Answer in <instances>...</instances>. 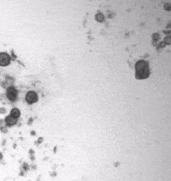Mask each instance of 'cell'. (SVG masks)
Listing matches in <instances>:
<instances>
[{"label":"cell","instance_id":"obj_1","mask_svg":"<svg viewBox=\"0 0 171 181\" xmlns=\"http://www.w3.org/2000/svg\"><path fill=\"white\" fill-rule=\"evenodd\" d=\"M136 78L137 79H146L149 76L150 69L148 62L141 60L136 64Z\"/></svg>","mask_w":171,"mask_h":181},{"label":"cell","instance_id":"obj_2","mask_svg":"<svg viewBox=\"0 0 171 181\" xmlns=\"http://www.w3.org/2000/svg\"><path fill=\"white\" fill-rule=\"evenodd\" d=\"M18 91L17 90L12 86H8L6 89V97L10 101H15L17 98Z\"/></svg>","mask_w":171,"mask_h":181},{"label":"cell","instance_id":"obj_3","mask_svg":"<svg viewBox=\"0 0 171 181\" xmlns=\"http://www.w3.org/2000/svg\"><path fill=\"white\" fill-rule=\"evenodd\" d=\"M11 60V57L9 54L6 52L0 53V66L6 67L10 64Z\"/></svg>","mask_w":171,"mask_h":181},{"label":"cell","instance_id":"obj_4","mask_svg":"<svg viewBox=\"0 0 171 181\" xmlns=\"http://www.w3.org/2000/svg\"><path fill=\"white\" fill-rule=\"evenodd\" d=\"M25 100L28 104H34L38 101V95L35 91H30L27 93L25 96Z\"/></svg>","mask_w":171,"mask_h":181},{"label":"cell","instance_id":"obj_5","mask_svg":"<svg viewBox=\"0 0 171 181\" xmlns=\"http://www.w3.org/2000/svg\"><path fill=\"white\" fill-rule=\"evenodd\" d=\"M5 123H6V126H14L17 123V120L11 117L10 115H8L5 118Z\"/></svg>","mask_w":171,"mask_h":181},{"label":"cell","instance_id":"obj_6","mask_svg":"<svg viewBox=\"0 0 171 181\" xmlns=\"http://www.w3.org/2000/svg\"><path fill=\"white\" fill-rule=\"evenodd\" d=\"M11 117H12L13 118H15L16 120H17L18 117H20V115H21V113H20V111L18 110V108H13L10 111V115Z\"/></svg>","mask_w":171,"mask_h":181},{"label":"cell","instance_id":"obj_7","mask_svg":"<svg viewBox=\"0 0 171 181\" xmlns=\"http://www.w3.org/2000/svg\"><path fill=\"white\" fill-rule=\"evenodd\" d=\"M0 130L1 131V132H3V133H6V132H8V129L6 127H4V126H1L0 127Z\"/></svg>","mask_w":171,"mask_h":181},{"label":"cell","instance_id":"obj_8","mask_svg":"<svg viewBox=\"0 0 171 181\" xmlns=\"http://www.w3.org/2000/svg\"><path fill=\"white\" fill-rule=\"evenodd\" d=\"M6 113V110L4 108H0V114H5Z\"/></svg>","mask_w":171,"mask_h":181},{"label":"cell","instance_id":"obj_9","mask_svg":"<svg viewBox=\"0 0 171 181\" xmlns=\"http://www.w3.org/2000/svg\"><path fill=\"white\" fill-rule=\"evenodd\" d=\"M2 159H3V155H2V154L0 152V160H1Z\"/></svg>","mask_w":171,"mask_h":181}]
</instances>
